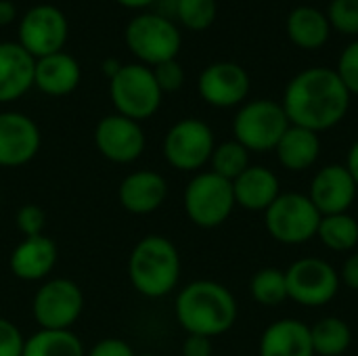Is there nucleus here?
<instances>
[{
	"mask_svg": "<svg viewBox=\"0 0 358 356\" xmlns=\"http://www.w3.org/2000/svg\"><path fill=\"white\" fill-rule=\"evenodd\" d=\"M350 99L336 69L308 67L289 80L281 105L289 124L321 134L336 128L346 118Z\"/></svg>",
	"mask_w": 358,
	"mask_h": 356,
	"instance_id": "f257e3e1",
	"label": "nucleus"
},
{
	"mask_svg": "<svg viewBox=\"0 0 358 356\" xmlns=\"http://www.w3.org/2000/svg\"><path fill=\"white\" fill-rule=\"evenodd\" d=\"M239 306L233 292L212 279L187 283L174 300V317L187 336L218 338L237 323Z\"/></svg>",
	"mask_w": 358,
	"mask_h": 356,
	"instance_id": "f03ea898",
	"label": "nucleus"
},
{
	"mask_svg": "<svg viewBox=\"0 0 358 356\" xmlns=\"http://www.w3.org/2000/svg\"><path fill=\"white\" fill-rule=\"evenodd\" d=\"M126 271L134 292L151 300L166 298L180 283L178 248L164 235H145L134 243Z\"/></svg>",
	"mask_w": 358,
	"mask_h": 356,
	"instance_id": "7ed1b4c3",
	"label": "nucleus"
},
{
	"mask_svg": "<svg viewBox=\"0 0 358 356\" xmlns=\"http://www.w3.org/2000/svg\"><path fill=\"white\" fill-rule=\"evenodd\" d=\"M124 42L138 63L155 67L178 57L182 36L174 21L149 10L138 13L128 21L124 29Z\"/></svg>",
	"mask_w": 358,
	"mask_h": 356,
	"instance_id": "20e7f679",
	"label": "nucleus"
},
{
	"mask_svg": "<svg viewBox=\"0 0 358 356\" xmlns=\"http://www.w3.org/2000/svg\"><path fill=\"white\" fill-rule=\"evenodd\" d=\"M109 99L115 113L141 124L157 113L164 92L159 90L151 67L143 63H128L109 80Z\"/></svg>",
	"mask_w": 358,
	"mask_h": 356,
	"instance_id": "39448f33",
	"label": "nucleus"
},
{
	"mask_svg": "<svg viewBox=\"0 0 358 356\" xmlns=\"http://www.w3.org/2000/svg\"><path fill=\"white\" fill-rule=\"evenodd\" d=\"M289 126L281 103L273 99H254L237 109L233 118V136L250 153H268L275 151Z\"/></svg>",
	"mask_w": 358,
	"mask_h": 356,
	"instance_id": "423d86ee",
	"label": "nucleus"
},
{
	"mask_svg": "<svg viewBox=\"0 0 358 356\" xmlns=\"http://www.w3.org/2000/svg\"><path fill=\"white\" fill-rule=\"evenodd\" d=\"M182 206L187 218L195 227L216 229L224 225L237 208L233 183L212 170L197 172L185 187Z\"/></svg>",
	"mask_w": 358,
	"mask_h": 356,
	"instance_id": "0eeeda50",
	"label": "nucleus"
},
{
	"mask_svg": "<svg viewBox=\"0 0 358 356\" xmlns=\"http://www.w3.org/2000/svg\"><path fill=\"white\" fill-rule=\"evenodd\" d=\"M262 214L266 233L283 245H302L315 239L323 218L306 193H281Z\"/></svg>",
	"mask_w": 358,
	"mask_h": 356,
	"instance_id": "6e6552de",
	"label": "nucleus"
},
{
	"mask_svg": "<svg viewBox=\"0 0 358 356\" xmlns=\"http://www.w3.org/2000/svg\"><path fill=\"white\" fill-rule=\"evenodd\" d=\"M212 128L199 118H185L172 124L162 143L164 159L180 172H199L214 153Z\"/></svg>",
	"mask_w": 358,
	"mask_h": 356,
	"instance_id": "1a4fd4ad",
	"label": "nucleus"
},
{
	"mask_svg": "<svg viewBox=\"0 0 358 356\" xmlns=\"http://www.w3.org/2000/svg\"><path fill=\"white\" fill-rule=\"evenodd\" d=\"M84 313L82 287L65 277L46 279L34 294L31 315L40 329H71Z\"/></svg>",
	"mask_w": 358,
	"mask_h": 356,
	"instance_id": "9d476101",
	"label": "nucleus"
},
{
	"mask_svg": "<svg viewBox=\"0 0 358 356\" xmlns=\"http://www.w3.org/2000/svg\"><path fill=\"white\" fill-rule=\"evenodd\" d=\"M287 294L300 306L319 308L329 304L340 292V273L323 258H300L285 269Z\"/></svg>",
	"mask_w": 358,
	"mask_h": 356,
	"instance_id": "9b49d317",
	"label": "nucleus"
},
{
	"mask_svg": "<svg viewBox=\"0 0 358 356\" xmlns=\"http://www.w3.org/2000/svg\"><path fill=\"white\" fill-rule=\"evenodd\" d=\"M69 38V21L55 4H36L19 21V44L34 57L42 59L61 52Z\"/></svg>",
	"mask_w": 358,
	"mask_h": 356,
	"instance_id": "f8f14e48",
	"label": "nucleus"
},
{
	"mask_svg": "<svg viewBox=\"0 0 358 356\" xmlns=\"http://www.w3.org/2000/svg\"><path fill=\"white\" fill-rule=\"evenodd\" d=\"M94 147L111 164H132L145 153V130L138 122L109 113L94 126Z\"/></svg>",
	"mask_w": 358,
	"mask_h": 356,
	"instance_id": "ddd939ff",
	"label": "nucleus"
},
{
	"mask_svg": "<svg viewBox=\"0 0 358 356\" xmlns=\"http://www.w3.org/2000/svg\"><path fill=\"white\" fill-rule=\"evenodd\" d=\"M252 80L243 65L235 61L210 63L197 78V92L210 105L218 109L241 107L250 94Z\"/></svg>",
	"mask_w": 358,
	"mask_h": 356,
	"instance_id": "4468645a",
	"label": "nucleus"
},
{
	"mask_svg": "<svg viewBox=\"0 0 358 356\" xmlns=\"http://www.w3.org/2000/svg\"><path fill=\"white\" fill-rule=\"evenodd\" d=\"M42 145L38 124L21 111H0V168L29 164Z\"/></svg>",
	"mask_w": 358,
	"mask_h": 356,
	"instance_id": "2eb2a0df",
	"label": "nucleus"
},
{
	"mask_svg": "<svg viewBox=\"0 0 358 356\" xmlns=\"http://www.w3.org/2000/svg\"><path fill=\"white\" fill-rule=\"evenodd\" d=\"M321 216L346 214L358 195V187L346 164H327L310 180L306 193Z\"/></svg>",
	"mask_w": 358,
	"mask_h": 356,
	"instance_id": "dca6fc26",
	"label": "nucleus"
},
{
	"mask_svg": "<svg viewBox=\"0 0 358 356\" xmlns=\"http://www.w3.org/2000/svg\"><path fill=\"white\" fill-rule=\"evenodd\" d=\"M168 197V180L155 170H134L117 187L122 208L134 216L153 214Z\"/></svg>",
	"mask_w": 358,
	"mask_h": 356,
	"instance_id": "f3484780",
	"label": "nucleus"
},
{
	"mask_svg": "<svg viewBox=\"0 0 358 356\" xmlns=\"http://www.w3.org/2000/svg\"><path fill=\"white\" fill-rule=\"evenodd\" d=\"M57 243L50 237H23L8 256V269L21 281H46V277L52 273L57 264Z\"/></svg>",
	"mask_w": 358,
	"mask_h": 356,
	"instance_id": "a211bd4d",
	"label": "nucleus"
},
{
	"mask_svg": "<svg viewBox=\"0 0 358 356\" xmlns=\"http://www.w3.org/2000/svg\"><path fill=\"white\" fill-rule=\"evenodd\" d=\"M36 59L19 42H0V103H15L34 88Z\"/></svg>",
	"mask_w": 358,
	"mask_h": 356,
	"instance_id": "6ab92c4d",
	"label": "nucleus"
},
{
	"mask_svg": "<svg viewBox=\"0 0 358 356\" xmlns=\"http://www.w3.org/2000/svg\"><path fill=\"white\" fill-rule=\"evenodd\" d=\"M82 82V67L78 59L65 50L36 59L34 86L46 97H67Z\"/></svg>",
	"mask_w": 358,
	"mask_h": 356,
	"instance_id": "aec40b11",
	"label": "nucleus"
},
{
	"mask_svg": "<svg viewBox=\"0 0 358 356\" xmlns=\"http://www.w3.org/2000/svg\"><path fill=\"white\" fill-rule=\"evenodd\" d=\"M260 356H317L310 340V325L298 319L271 323L258 344Z\"/></svg>",
	"mask_w": 358,
	"mask_h": 356,
	"instance_id": "412c9836",
	"label": "nucleus"
},
{
	"mask_svg": "<svg viewBox=\"0 0 358 356\" xmlns=\"http://www.w3.org/2000/svg\"><path fill=\"white\" fill-rule=\"evenodd\" d=\"M235 204L248 212H264L279 195V176L266 166H250L233 180Z\"/></svg>",
	"mask_w": 358,
	"mask_h": 356,
	"instance_id": "4be33fe9",
	"label": "nucleus"
},
{
	"mask_svg": "<svg viewBox=\"0 0 358 356\" xmlns=\"http://www.w3.org/2000/svg\"><path fill=\"white\" fill-rule=\"evenodd\" d=\"M287 38L302 50H319L327 44L331 36V25L327 15L310 4H300L289 10L285 21Z\"/></svg>",
	"mask_w": 358,
	"mask_h": 356,
	"instance_id": "5701e85b",
	"label": "nucleus"
},
{
	"mask_svg": "<svg viewBox=\"0 0 358 356\" xmlns=\"http://www.w3.org/2000/svg\"><path fill=\"white\" fill-rule=\"evenodd\" d=\"M279 164L289 172L310 170L321 155V138L317 132L300 126H289L275 147Z\"/></svg>",
	"mask_w": 358,
	"mask_h": 356,
	"instance_id": "b1692460",
	"label": "nucleus"
},
{
	"mask_svg": "<svg viewBox=\"0 0 358 356\" xmlns=\"http://www.w3.org/2000/svg\"><path fill=\"white\" fill-rule=\"evenodd\" d=\"M23 356H86V350L71 329H38L25 338Z\"/></svg>",
	"mask_w": 358,
	"mask_h": 356,
	"instance_id": "393cba45",
	"label": "nucleus"
},
{
	"mask_svg": "<svg viewBox=\"0 0 358 356\" xmlns=\"http://www.w3.org/2000/svg\"><path fill=\"white\" fill-rule=\"evenodd\" d=\"M310 340L317 356H342L352 344V329L340 317H323L310 327Z\"/></svg>",
	"mask_w": 358,
	"mask_h": 356,
	"instance_id": "a878e982",
	"label": "nucleus"
},
{
	"mask_svg": "<svg viewBox=\"0 0 358 356\" xmlns=\"http://www.w3.org/2000/svg\"><path fill=\"white\" fill-rule=\"evenodd\" d=\"M317 239L331 252H355L358 245V220L350 212L323 216L319 222Z\"/></svg>",
	"mask_w": 358,
	"mask_h": 356,
	"instance_id": "bb28decb",
	"label": "nucleus"
},
{
	"mask_svg": "<svg viewBox=\"0 0 358 356\" xmlns=\"http://www.w3.org/2000/svg\"><path fill=\"white\" fill-rule=\"evenodd\" d=\"M250 294L254 302L260 306H266V308L281 306L283 302L289 300L285 271L275 269V266L260 269L250 281Z\"/></svg>",
	"mask_w": 358,
	"mask_h": 356,
	"instance_id": "cd10ccee",
	"label": "nucleus"
},
{
	"mask_svg": "<svg viewBox=\"0 0 358 356\" xmlns=\"http://www.w3.org/2000/svg\"><path fill=\"white\" fill-rule=\"evenodd\" d=\"M250 151L239 145L235 138L233 141H224L220 145L214 147V153L210 157V168L214 174L227 178V180H235L239 174H243L250 168Z\"/></svg>",
	"mask_w": 358,
	"mask_h": 356,
	"instance_id": "c85d7f7f",
	"label": "nucleus"
},
{
	"mask_svg": "<svg viewBox=\"0 0 358 356\" xmlns=\"http://www.w3.org/2000/svg\"><path fill=\"white\" fill-rule=\"evenodd\" d=\"M218 15L216 0H178L176 21L191 31H206Z\"/></svg>",
	"mask_w": 358,
	"mask_h": 356,
	"instance_id": "c756f323",
	"label": "nucleus"
},
{
	"mask_svg": "<svg viewBox=\"0 0 358 356\" xmlns=\"http://www.w3.org/2000/svg\"><path fill=\"white\" fill-rule=\"evenodd\" d=\"M325 15L331 29L344 36H358V0H331Z\"/></svg>",
	"mask_w": 358,
	"mask_h": 356,
	"instance_id": "7c9ffc66",
	"label": "nucleus"
},
{
	"mask_svg": "<svg viewBox=\"0 0 358 356\" xmlns=\"http://www.w3.org/2000/svg\"><path fill=\"white\" fill-rule=\"evenodd\" d=\"M15 227L23 237L44 235L46 212L38 204H23L15 214Z\"/></svg>",
	"mask_w": 358,
	"mask_h": 356,
	"instance_id": "2f4dec72",
	"label": "nucleus"
},
{
	"mask_svg": "<svg viewBox=\"0 0 358 356\" xmlns=\"http://www.w3.org/2000/svg\"><path fill=\"white\" fill-rule=\"evenodd\" d=\"M336 73L342 80V84L346 86V90L350 92V97H358V40L350 42L336 65Z\"/></svg>",
	"mask_w": 358,
	"mask_h": 356,
	"instance_id": "473e14b6",
	"label": "nucleus"
},
{
	"mask_svg": "<svg viewBox=\"0 0 358 356\" xmlns=\"http://www.w3.org/2000/svg\"><path fill=\"white\" fill-rule=\"evenodd\" d=\"M151 69H153L155 82H157V86H159V90L164 94L166 92H176V90L182 88L187 76H185V67L176 59L164 61V63H159V65H155Z\"/></svg>",
	"mask_w": 358,
	"mask_h": 356,
	"instance_id": "72a5a7b5",
	"label": "nucleus"
},
{
	"mask_svg": "<svg viewBox=\"0 0 358 356\" xmlns=\"http://www.w3.org/2000/svg\"><path fill=\"white\" fill-rule=\"evenodd\" d=\"M25 348V336L21 334V329L0 317V356H23Z\"/></svg>",
	"mask_w": 358,
	"mask_h": 356,
	"instance_id": "f704fd0d",
	"label": "nucleus"
},
{
	"mask_svg": "<svg viewBox=\"0 0 358 356\" xmlns=\"http://www.w3.org/2000/svg\"><path fill=\"white\" fill-rule=\"evenodd\" d=\"M86 356H136L132 350V346L120 338H105L101 342H96Z\"/></svg>",
	"mask_w": 358,
	"mask_h": 356,
	"instance_id": "c9c22d12",
	"label": "nucleus"
},
{
	"mask_svg": "<svg viewBox=\"0 0 358 356\" xmlns=\"http://www.w3.org/2000/svg\"><path fill=\"white\" fill-rule=\"evenodd\" d=\"M182 356H214L212 340L203 336H187L182 342Z\"/></svg>",
	"mask_w": 358,
	"mask_h": 356,
	"instance_id": "e433bc0d",
	"label": "nucleus"
},
{
	"mask_svg": "<svg viewBox=\"0 0 358 356\" xmlns=\"http://www.w3.org/2000/svg\"><path fill=\"white\" fill-rule=\"evenodd\" d=\"M340 273V281L352 290V292H358V252H350V256L344 260L342 269L338 271Z\"/></svg>",
	"mask_w": 358,
	"mask_h": 356,
	"instance_id": "4c0bfd02",
	"label": "nucleus"
},
{
	"mask_svg": "<svg viewBox=\"0 0 358 356\" xmlns=\"http://www.w3.org/2000/svg\"><path fill=\"white\" fill-rule=\"evenodd\" d=\"M155 10L153 13H157V15H162V17H166V19H170V21H174L176 19V8H178V0H155Z\"/></svg>",
	"mask_w": 358,
	"mask_h": 356,
	"instance_id": "58836bf2",
	"label": "nucleus"
},
{
	"mask_svg": "<svg viewBox=\"0 0 358 356\" xmlns=\"http://www.w3.org/2000/svg\"><path fill=\"white\" fill-rule=\"evenodd\" d=\"M17 19V6L10 0H0V27L10 25Z\"/></svg>",
	"mask_w": 358,
	"mask_h": 356,
	"instance_id": "ea45409f",
	"label": "nucleus"
},
{
	"mask_svg": "<svg viewBox=\"0 0 358 356\" xmlns=\"http://www.w3.org/2000/svg\"><path fill=\"white\" fill-rule=\"evenodd\" d=\"M346 168H348V172L352 174V178H355V183H357L358 187V141L352 143V147L348 149V155H346Z\"/></svg>",
	"mask_w": 358,
	"mask_h": 356,
	"instance_id": "a19ab883",
	"label": "nucleus"
},
{
	"mask_svg": "<svg viewBox=\"0 0 358 356\" xmlns=\"http://www.w3.org/2000/svg\"><path fill=\"white\" fill-rule=\"evenodd\" d=\"M120 67H122V63H120L117 59H105V61H103V73H105L109 80L120 71Z\"/></svg>",
	"mask_w": 358,
	"mask_h": 356,
	"instance_id": "79ce46f5",
	"label": "nucleus"
},
{
	"mask_svg": "<svg viewBox=\"0 0 358 356\" xmlns=\"http://www.w3.org/2000/svg\"><path fill=\"white\" fill-rule=\"evenodd\" d=\"M115 2L122 4V6H126V8H134V10L147 8V6H153L155 4V0H115Z\"/></svg>",
	"mask_w": 358,
	"mask_h": 356,
	"instance_id": "37998d69",
	"label": "nucleus"
},
{
	"mask_svg": "<svg viewBox=\"0 0 358 356\" xmlns=\"http://www.w3.org/2000/svg\"><path fill=\"white\" fill-rule=\"evenodd\" d=\"M136 356H155V355H151V353H143V355H136Z\"/></svg>",
	"mask_w": 358,
	"mask_h": 356,
	"instance_id": "c03bdc74",
	"label": "nucleus"
},
{
	"mask_svg": "<svg viewBox=\"0 0 358 356\" xmlns=\"http://www.w3.org/2000/svg\"><path fill=\"white\" fill-rule=\"evenodd\" d=\"M214 356H216V355H214Z\"/></svg>",
	"mask_w": 358,
	"mask_h": 356,
	"instance_id": "a18cd8bd",
	"label": "nucleus"
}]
</instances>
